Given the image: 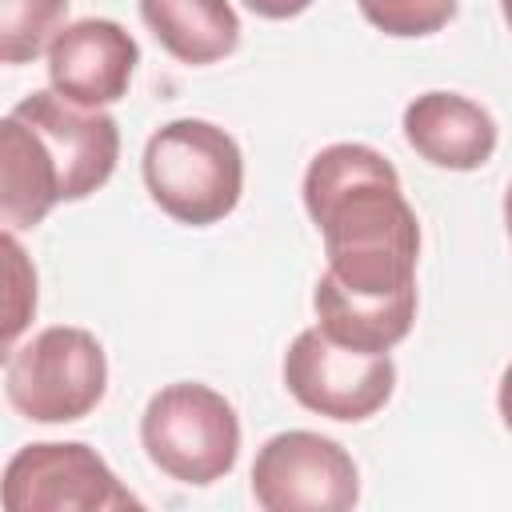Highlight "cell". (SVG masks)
<instances>
[{
    "label": "cell",
    "mask_w": 512,
    "mask_h": 512,
    "mask_svg": "<svg viewBox=\"0 0 512 512\" xmlns=\"http://www.w3.org/2000/svg\"><path fill=\"white\" fill-rule=\"evenodd\" d=\"M300 192L340 288L356 296L416 292L420 220L388 156L356 140L328 144L308 160Z\"/></svg>",
    "instance_id": "obj_1"
},
{
    "label": "cell",
    "mask_w": 512,
    "mask_h": 512,
    "mask_svg": "<svg viewBox=\"0 0 512 512\" xmlns=\"http://www.w3.org/2000/svg\"><path fill=\"white\" fill-rule=\"evenodd\" d=\"M144 188L152 204L188 228L224 220L244 192V156L232 132L212 120L184 116L156 128L144 144Z\"/></svg>",
    "instance_id": "obj_2"
},
{
    "label": "cell",
    "mask_w": 512,
    "mask_h": 512,
    "mask_svg": "<svg viewBox=\"0 0 512 512\" xmlns=\"http://www.w3.org/2000/svg\"><path fill=\"white\" fill-rule=\"evenodd\" d=\"M108 392L104 344L76 324H52L4 352V396L32 424L84 420Z\"/></svg>",
    "instance_id": "obj_3"
},
{
    "label": "cell",
    "mask_w": 512,
    "mask_h": 512,
    "mask_svg": "<svg viewBox=\"0 0 512 512\" xmlns=\"http://www.w3.org/2000/svg\"><path fill=\"white\" fill-rule=\"evenodd\" d=\"M140 444L164 476L188 488H208L236 468L240 416L224 392L196 380H176L144 404Z\"/></svg>",
    "instance_id": "obj_4"
},
{
    "label": "cell",
    "mask_w": 512,
    "mask_h": 512,
    "mask_svg": "<svg viewBox=\"0 0 512 512\" xmlns=\"http://www.w3.org/2000/svg\"><path fill=\"white\" fill-rule=\"evenodd\" d=\"M284 388L316 416L360 424L392 400L396 364L388 352L348 348L312 324L284 352Z\"/></svg>",
    "instance_id": "obj_5"
},
{
    "label": "cell",
    "mask_w": 512,
    "mask_h": 512,
    "mask_svg": "<svg viewBox=\"0 0 512 512\" xmlns=\"http://www.w3.org/2000/svg\"><path fill=\"white\" fill-rule=\"evenodd\" d=\"M8 512H140L144 504L116 480L104 456L80 440L24 444L0 480Z\"/></svg>",
    "instance_id": "obj_6"
},
{
    "label": "cell",
    "mask_w": 512,
    "mask_h": 512,
    "mask_svg": "<svg viewBox=\"0 0 512 512\" xmlns=\"http://www.w3.org/2000/svg\"><path fill=\"white\" fill-rule=\"evenodd\" d=\"M252 500L264 512H348L360 500V468L332 436L288 428L260 444Z\"/></svg>",
    "instance_id": "obj_7"
},
{
    "label": "cell",
    "mask_w": 512,
    "mask_h": 512,
    "mask_svg": "<svg viewBox=\"0 0 512 512\" xmlns=\"http://www.w3.org/2000/svg\"><path fill=\"white\" fill-rule=\"evenodd\" d=\"M44 144L56 180H60V200H84L108 184L116 172L120 156V128L104 108H84L64 100L56 88H40L24 96L12 108Z\"/></svg>",
    "instance_id": "obj_8"
},
{
    "label": "cell",
    "mask_w": 512,
    "mask_h": 512,
    "mask_svg": "<svg viewBox=\"0 0 512 512\" xmlns=\"http://www.w3.org/2000/svg\"><path fill=\"white\" fill-rule=\"evenodd\" d=\"M140 64V44L116 20H72L48 44V84L84 108H108L128 96Z\"/></svg>",
    "instance_id": "obj_9"
},
{
    "label": "cell",
    "mask_w": 512,
    "mask_h": 512,
    "mask_svg": "<svg viewBox=\"0 0 512 512\" xmlns=\"http://www.w3.org/2000/svg\"><path fill=\"white\" fill-rule=\"evenodd\" d=\"M496 120L460 92H420L404 108V140L432 168L476 172L496 152Z\"/></svg>",
    "instance_id": "obj_10"
},
{
    "label": "cell",
    "mask_w": 512,
    "mask_h": 512,
    "mask_svg": "<svg viewBox=\"0 0 512 512\" xmlns=\"http://www.w3.org/2000/svg\"><path fill=\"white\" fill-rule=\"evenodd\" d=\"M316 328L360 352H392L416 324V292L404 296H356L328 272L312 288Z\"/></svg>",
    "instance_id": "obj_11"
},
{
    "label": "cell",
    "mask_w": 512,
    "mask_h": 512,
    "mask_svg": "<svg viewBox=\"0 0 512 512\" xmlns=\"http://www.w3.org/2000/svg\"><path fill=\"white\" fill-rule=\"evenodd\" d=\"M60 200L56 168L36 132L8 112L0 124V224L4 232L36 228Z\"/></svg>",
    "instance_id": "obj_12"
},
{
    "label": "cell",
    "mask_w": 512,
    "mask_h": 512,
    "mask_svg": "<svg viewBox=\"0 0 512 512\" xmlns=\"http://www.w3.org/2000/svg\"><path fill=\"white\" fill-rule=\"evenodd\" d=\"M140 20L172 60L192 68L232 56L240 44V16L228 0H140Z\"/></svg>",
    "instance_id": "obj_13"
},
{
    "label": "cell",
    "mask_w": 512,
    "mask_h": 512,
    "mask_svg": "<svg viewBox=\"0 0 512 512\" xmlns=\"http://www.w3.org/2000/svg\"><path fill=\"white\" fill-rule=\"evenodd\" d=\"M68 0H0V64H28L64 28Z\"/></svg>",
    "instance_id": "obj_14"
},
{
    "label": "cell",
    "mask_w": 512,
    "mask_h": 512,
    "mask_svg": "<svg viewBox=\"0 0 512 512\" xmlns=\"http://www.w3.org/2000/svg\"><path fill=\"white\" fill-rule=\"evenodd\" d=\"M460 0H356L364 20L396 40H416L440 32L456 16Z\"/></svg>",
    "instance_id": "obj_15"
},
{
    "label": "cell",
    "mask_w": 512,
    "mask_h": 512,
    "mask_svg": "<svg viewBox=\"0 0 512 512\" xmlns=\"http://www.w3.org/2000/svg\"><path fill=\"white\" fill-rule=\"evenodd\" d=\"M4 256H8V320H4V352H8L36 312V268L28 264L16 232H4Z\"/></svg>",
    "instance_id": "obj_16"
},
{
    "label": "cell",
    "mask_w": 512,
    "mask_h": 512,
    "mask_svg": "<svg viewBox=\"0 0 512 512\" xmlns=\"http://www.w3.org/2000/svg\"><path fill=\"white\" fill-rule=\"evenodd\" d=\"M244 8L264 16V20H292V16L308 12L312 0H244Z\"/></svg>",
    "instance_id": "obj_17"
},
{
    "label": "cell",
    "mask_w": 512,
    "mask_h": 512,
    "mask_svg": "<svg viewBox=\"0 0 512 512\" xmlns=\"http://www.w3.org/2000/svg\"><path fill=\"white\" fill-rule=\"evenodd\" d=\"M496 404H500V420H504V428L512 432V364H508V368H504V376H500Z\"/></svg>",
    "instance_id": "obj_18"
},
{
    "label": "cell",
    "mask_w": 512,
    "mask_h": 512,
    "mask_svg": "<svg viewBox=\"0 0 512 512\" xmlns=\"http://www.w3.org/2000/svg\"><path fill=\"white\" fill-rule=\"evenodd\" d=\"M504 228H508V240H512V184L504 192Z\"/></svg>",
    "instance_id": "obj_19"
},
{
    "label": "cell",
    "mask_w": 512,
    "mask_h": 512,
    "mask_svg": "<svg viewBox=\"0 0 512 512\" xmlns=\"http://www.w3.org/2000/svg\"><path fill=\"white\" fill-rule=\"evenodd\" d=\"M500 12H504V20H508V28H512V0H500Z\"/></svg>",
    "instance_id": "obj_20"
}]
</instances>
